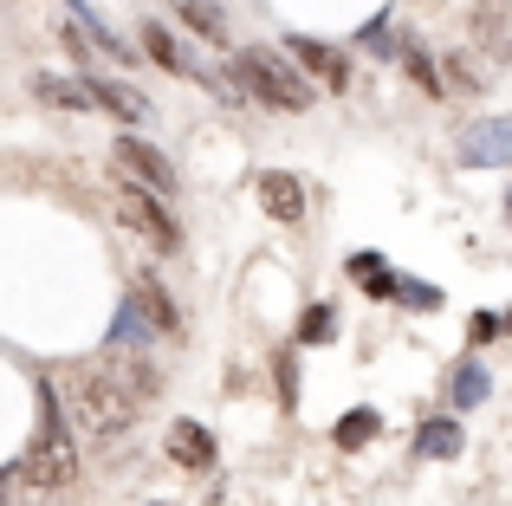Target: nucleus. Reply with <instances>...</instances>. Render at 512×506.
Returning <instances> with one entry per match:
<instances>
[{
  "mask_svg": "<svg viewBox=\"0 0 512 506\" xmlns=\"http://www.w3.org/2000/svg\"><path fill=\"white\" fill-rule=\"evenodd\" d=\"M137 409H143L137 390H130V383L111 370V357L72 377V416H78V429H85L98 448H117V442H124V435L137 429Z\"/></svg>",
  "mask_w": 512,
  "mask_h": 506,
  "instance_id": "nucleus-1",
  "label": "nucleus"
},
{
  "mask_svg": "<svg viewBox=\"0 0 512 506\" xmlns=\"http://www.w3.org/2000/svg\"><path fill=\"white\" fill-rule=\"evenodd\" d=\"M13 481L46 494V500H65L78 487V448H72V429L59 422V403L39 409V429H33V442H26V455L13 461Z\"/></svg>",
  "mask_w": 512,
  "mask_h": 506,
  "instance_id": "nucleus-2",
  "label": "nucleus"
},
{
  "mask_svg": "<svg viewBox=\"0 0 512 506\" xmlns=\"http://www.w3.org/2000/svg\"><path fill=\"white\" fill-rule=\"evenodd\" d=\"M234 85L247 91V98H260V104H279V111H305V104H312L305 72H299V65H286L279 52H266V46L234 52Z\"/></svg>",
  "mask_w": 512,
  "mask_h": 506,
  "instance_id": "nucleus-3",
  "label": "nucleus"
},
{
  "mask_svg": "<svg viewBox=\"0 0 512 506\" xmlns=\"http://www.w3.org/2000/svg\"><path fill=\"white\" fill-rule=\"evenodd\" d=\"M117 221H124L137 241H150L156 253H175V247H182L175 215L163 208V195H150V189H117Z\"/></svg>",
  "mask_w": 512,
  "mask_h": 506,
  "instance_id": "nucleus-4",
  "label": "nucleus"
},
{
  "mask_svg": "<svg viewBox=\"0 0 512 506\" xmlns=\"http://www.w3.org/2000/svg\"><path fill=\"white\" fill-rule=\"evenodd\" d=\"M111 163L124 169L137 189H150V195H169L175 189V169H169V156L156 150V143H143V137H117L111 143Z\"/></svg>",
  "mask_w": 512,
  "mask_h": 506,
  "instance_id": "nucleus-5",
  "label": "nucleus"
},
{
  "mask_svg": "<svg viewBox=\"0 0 512 506\" xmlns=\"http://www.w3.org/2000/svg\"><path fill=\"white\" fill-rule=\"evenodd\" d=\"M286 59L299 65L305 78H318L325 91H344L350 85V59H344L338 46H325V39H312V33H292L286 39Z\"/></svg>",
  "mask_w": 512,
  "mask_h": 506,
  "instance_id": "nucleus-6",
  "label": "nucleus"
},
{
  "mask_svg": "<svg viewBox=\"0 0 512 506\" xmlns=\"http://www.w3.org/2000/svg\"><path fill=\"white\" fill-rule=\"evenodd\" d=\"M260 208L279 228H299L305 221V182L292 176V169H260Z\"/></svg>",
  "mask_w": 512,
  "mask_h": 506,
  "instance_id": "nucleus-7",
  "label": "nucleus"
},
{
  "mask_svg": "<svg viewBox=\"0 0 512 506\" xmlns=\"http://www.w3.org/2000/svg\"><path fill=\"white\" fill-rule=\"evenodd\" d=\"M130 305H137V312L150 318V331H163V338L182 331V312H175V299L156 286V273H137V279H130Z\"/></svg>",
  "mask_w": 512,
  "mask_h": 506,
  "instance_id": "nucleus-8",
  "label": "nucleus"
},
{
  "mask_svg": "<svg viewBox=\"0 0 512 506\" xmlns=\"http://www.w3.org/2000/svg\"><path fill=\"white\" fill-rule=\"evenodd\" d=\"M33 98L59 104V111H78V117L98 111V91H91V78H52V72H39V78H33Z\"/></svg>",
  "mask_w": 512,
  "mask_h": 506,
  "instance_id": "nucleus-9",
  "label": "nucleus"
},
{
  "mask_svg": "<svg viewBox=\"0 0 512 506\" xmlns=\"http://www.w3.org/2000/svg\"><path fill=\"white\" fill-rule=\"evenodd\" d=\"M169 13H175V20H182L195 39L227 46V13H221V0H169Z\"/></svg>",
  "mask_w": 512,
  "mask_h": 506,
  "instance_id": "nucleus-10",
  "label": "nucleus"
},
{
  "mask_svg": "<svg viewBox=\"0 0 512 506\" xmlns=\"http://www.w3.org/2000/svg\"><path fill=\"white\" fill-rule=\"evenodd\" d=\"M169 455L182 461V468L208 474V468H214V435L201 429V422H175V429H169Z\"/></svg>",
  "mask_w": 512,
  "mask_h": 506,
  "instance_id": "nucleus-11",
  "label": "nucleus"
},
{
  "mask_svg": "<svg viewBox=\"0 0 512 506\" xmlns=\"http://www.w3.org/2000/svg\"><path fill=\"white\" fill-rule=\"evenodd\" d=\"M85 78H91V91H98V111H111L117 124H143V117H150V104H143L130 85H117V78H98V72H85Z\"/></svg>",
  "mask_w": 512,
  "mask_h": 506,
  "instance_id": "nucleus-12",
  "label": "nucleus"
},
{
  "mask_svg": "<svg viewBox=\"0 0 512 506\" xmlns=\"http://www.w3.org/2000/svg\"><path fill=\"white\" fill-rule=\"evenodd\" d=\"M512 150V124H506V117H493V124H480L474 130V137H461V156H467V163H500V156Z\"/></svg>",
  "mask_w": 512,
  "mask_h": 506,
  "instance_id": "nucleus-13",
  "label": "nucleus"
},
{
  "mask_svg": "<svg viewBox=\"0 0 512 506\" xmlns=\"http://www.w3.org/2000/svg\"><path fill=\"white\" fill-rule=\"evenodd\" d=\"M415 455H422V461H454V455H461V422H448V416L422 422V435H415Z\"/></svg>",
  "mask_w": 512,
  "mask_h": 506,
  "instance_id": "nucleus-14",
  "label": "nucleus"
},
{
  "mask_svg": "<svg viewBox=\"0 0 512 506\" xmlns=\"http://www.w3.org/2000/svg\"><path fill=\"white\" fill-rule=\"evenodd\" d=\"M143 52H150V59L163 65V72H195V65H188V52H182V39H175L163 20L143 26Z\"/></svg>",
  "mask_w": 512,
  "mask_h": 506,
  "instance_id": "nucleus-15",
  "label": "nucleus"
},
{
  "mask_svg": "<svg viewBox=\"0 0 512 506\" xmlns=\"http://www.w3.org/2000/svg\"><path fill=\"white\" fill-rule=\"evenodd\" d=\"M357 286H370L376 299H389V292H402V279H389V266H383V253H350V266H344Z\"/></svg>",
  "mask_w": 512,
  "mask_h": 506,
  "instance_id": "nucleus-16",
  "label": "nucleus"
},
{
  "mask_svg": "<svg viewBox=\"0 0 512 506\" xmlns=\"http://www.w3.org/2000/svg\"><path fill=\"white\" fill-rule=\"evenodd\" d=\"M111 370L137 390V403H156V396H163V370L143 364V357H111Z\"/></svg>",
  "mask_w": 512,
  "mask_h": 506,
  "instance_id": "nucleus-17",
  "label": "nucleus"
},
{
  "mask_svg": "<svg viewBox=\"0 0 512 506\" xmlns=\"http://www.w3.org/2000/svg\"><path fill=\"white\" fill-rule=\"evenodd\" d=\"M474 33L493 46V59H512V26H506L500 7H480V13H474Z\"/></svg>",
  "mask_w": 512,
  "mask_h": 506,
  "instance_id": "nucleus-18",
  "label": "nucleus"
},
{
  "mask_svg": "<svg viewBox=\"0 0 512 506\" xmlns=\"http://www.w3.org/2000/svg\"><path fill=\"white\" fill-rule=\"evenodd\" d=\"M448 390H454V403H461V409H480V403H487V390H493V383H487V370H480V364H461V370H454V383H448Z\"/></svg>",
  "mask_w": 512,
  "mask_h": 506,
  "instance_id": "nucleus-19",
  "label": "nucleus"
},
{
  "mask_svg": "<svg viewBox=\"0 0 512 506\" xmlns=\"http://www.w3.org/2000/svg\"><path fill=\"white\" fill-rule=\"evenodd\" d=\"M376 409H344V422H338V448H363V442H376Z\"/></svg>",
  "mask_w": 512,
  "mask_h": 506,
  "instance_id": "nucleus-20",
  "label": "nucleus"
},
{
  "mask_svg": "<svg viewBox=\"0 0 512 506\" xmlns=\"http://www.w3.org/2000/svg\"><path fill=\"white\" fill-rule=\"evenodd\" d=\"M331 338V305H305L299 318V344H325Z\"/></svg>",
  "mask_w": 512,
  "mask_h": 506,
  "instance_id": "nucleus-21",
  "label": "nucleus"
},
{
  "mask_svg": "<svg viewBox=\"0 0 512 506\" xmlns=\"http://www.w3.org/2000/svg\"><path fill=\"white\" fill-rule=\"evenodd\" d=\"M402 65H409V78H415V85H422V91H441V72H435V59H422V52H402Z\"/></svg>",
  "mask_w": 512,
  "mask_h": 506,
  "instance_id": "nucleus-22",
  "label": "nucleus"
},
{
  "mask_svg": "<svg viewBox=\"0 0 512 506\" xmlns=\"http://www.w3.org/2000/svg\"><path fill=\"white\" fill-rule=\"evenodd\" d=\"M396 299H409V305H441V292H435V286H415V279H402Z\"/></svg>",
  "mask_w": 512,
  "mask_h": 506,
  "instance_id": "nucleus-23",
  "label": "nucleus"
},
{
  "mask_svg": "<svg viewBox=\"0 0 512 506\" xmlns=\"http://www.w3.org/2000/svg\"><path fill=\"white\" fill-rule=\"evenodd\" d=\"M467 331H474V344H487L493 331H506V325H500V318H493V312H474V325H467Z\"/></svg>",
  "mask_w": 512,
  "mask_h": 506,
  "instance_id": "nucleus-24",
  "label": "nucleus"
},
{
  "mask_svg": "<svg viewBox=\"0 0 512 506\" xmlns=\"http://www.w3.org/2000/svg\"><path fill=\"white\" fill-rule=\"evenodd\" d=\"M506 331H512V318H506Z\"/></svg>",
  "mask_w": 512,
  "mask_h": 506,
  "instance_id": "nucleus-25",
  "label": "nucleus"
}]
</instances>
